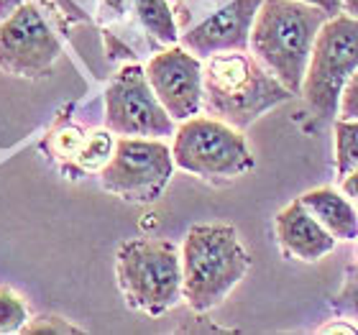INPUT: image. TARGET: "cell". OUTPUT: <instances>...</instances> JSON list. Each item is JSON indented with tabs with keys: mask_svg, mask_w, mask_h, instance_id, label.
Masks as SVG:
<instances>
[{
	"mask_svg": "<svg viewBox=\"0 0 358 335\" xmlns=\"http://www.w3.org/2000/svg\"><path fill=\"white\" fill-rule=\"evenodd\" d=\"M202 83V111L241 131L294 97L251 52H225L205 59Z\"/></svg>",
	"mask_w": 358,
	"mask_h": 335,
	"instance_id": "6da1fadb",
	"label": "cell"
},
{
	"mask_svg": "<svg viewBox=\"0 0 358 335\" xmlns=\"http://www.w3.org/2000/svg\"><path fill=\"white\" fill-rule=\"evenodd\" d=\"M330 15L302 0H262L251 29V54L287 90L299 95L315 38Z\"/></svg>",
	"mask_w": 358,
	"mask_h": 335,
	"instance_id": "7a4b0ae2",
	"label": "cell"
},
{
	"mask_svg": "<svg viewBox=\"0 0 358 335\" xmlns=\"http://www.w3.org/2000/svg\"><path fill=\"white\" fill-rule=\"evenodd\" d=\"M251 256L228 223L192 225L182 243L185 302L192 313H210L246 279Z\"/></svg>",
	"mask_w": 358,
	"mask_h": 335,
	"instance_id": "3957f363",
	"label": "cell"
},
{
	"mask_svg": "<svg viewBox=\"0 0 358 335\" xmlns=\"http://www.w3.org/2000/svg\"><path fill=\"white\" fill-rule=\"evenodd\" d=\"M115 276L131 310L162 318L185 299L182 248L166 238H128L115 253Z\"/></svg>",
	"mask_w": 358,
	"mask_h": 335,
	"instance_id": "277c9868",
	"label": "cell"
},
{
	"mask_svg": "<svg viewBox=\"0 0 358 335\" xmlns=\"http://www.w3.org/2000/svg\"><path fill=\"white\" fill-rule=\"evenodd\" d=\"M172 157L177 169L208 182L236 179L256 166L243 131L208 113L177 123Z\"/></svg>",
	"mask_w": 358,
	"mask_h": 335,
	"instance_id": "5b68a950",
	"label": "cell"
},
{
	"mask_svg": "<svg viewBox=\"0 0 358 335\" xmlns=\"http://www.w3.org/2000/svg\"><path fill=\"white\" fill-rule=\"evenodd\" d=\"M54 3L26 0L0 21V72L21 80H38L52 72L64 41L57 26Z\"/></svg>",
	"mask_w": 358,
	"mask_h": 335,
	"instance_id": "8992f818",
	"label": "cell"
},
{
	"mask_svg": "<svg viewBox=\"0 0 358 335\" xmlns=\"http://www.w3.org/2000/svg\"><path fill=\"white\" fill-rule=\"evenodd\" d=\"M262 0H177L179 44L202 62L225 52H251Z\"/></svg>",
	"mask_w": 358,
	"mask_h": 335,
	"instance_id": "52a82bcc",
	"label": "cell"
},
{
	"mask_svg": "<svg viewBox=\"0 0 358 335\" xmlns=\"http://www.w3.org/2000/svg\"><path fill=\"white\" fill-rule=\"evenodd\" d=\"M353 72H358V15H330L315 38L299 95L320 118H338L341 95Z\"/></svg>",
	"mask_w": 358,
	"mask_h": 335,
	"instance_id": "ba28073f",
	"label": "cell"
},
{
	"mask_svg": "<svg viewBox=\"0 0 358 335\" xmlns=\"http://www.w3.org/2000/svg\"><path fill=\"white\" fill-rule=\"evenodd\" d=\"M172 146L164 138L118 136L110 162L100 169V187L136 205L157 202L174 177Z\"/></svg>",
	"mask_w": 358,
	"mask_h": 335,
	"instance_id": "9c48e42d",
	"label": "cell"
},
{
	"mask_svg": "<svg viewBox=\"0 0 358 335\" xmlns=\"http://www.w3.org/2000/svg\"><path fill=\"white\" fill-rule=\"evenodd\" d=\"M105 128L115 136L143 138H166L177 131V120L166 113L138 62H126L105 87Z\"/></svg>",
	"mask_w": 358,
	"mask_h": 335,
	"instance_id": "30bf717a",
	"label": "cell"
},
{
	"mask_svg": "<svg viewBox=\"0 0 358 335\" xmlns=\"http://www.w3.org/2000/svg\"><path fill=\"white\" fill-rule=\"evenodd\" d=\"M146 77L166 113L177 123L202 113V97H205L202 59L187 52L182 44L159 49L146 62Z\"/></svg>",
	"mask_w": 358,
	"mask_h": 335,
	"instance_id": "8fae6325",
	"label": "cell"
},
{
	"mask_svg": "<svg viewBox=\"0 0 358 335\" xmlns=\"http://www.w3.org/2000/svg\"><path fill=\"white\" fill-rule=\"evenodd\" d=\"M274 231L284 253L299 261H307V264L325 259L328 253H333L338 243L336 236L302 205L299 197L276 213Z\"/></svg>",
	"mask_w": 358,
	"mask_h": 335,
	"instance_id": "7c38bea8",
	"label": "cell"
},
{
	"mask_svg": "<svg viewBox=\"0 0 358 335\" xmlns=\"http://www.w3.org/2000/svg\"><path fill=\"white\" fill-rule=\"evenodd\" d=\"M299 200L338 241H358V205L351 197L333 187H317Z\"/></svg>",
	"mask_w": 358,
	"mask_h": 335,
	"instance_id": "4fadbf2b",
	"label": "cell"
},
{
	"mask_svg": "<svg viewBox=\"0 0 358 335\" xmlns=\"http://www.w3.org/2000/svg\"><path fill=\"white\" fill-rule=\"evenodd\" d=\"M134 15L151 44H157L159 49L179 44L177 13L169 0H136Z\"/></svg>",
	"mask_w": 358,
	"mask_h": 335,
	"instance_id": "5bb4252c",
	"label": "cell"
},
{
	"mask_svg": "<svg viewBox=\"0 0 358 335\" xmlns=\"http://www.w3.org/2000/svg\"><path fill=\"white\" fill-rule=\"evenodd\" d=\"M85 138H87V134H85L83 128H77L72 120L62 115L44 141V149L49 151V157H52L54 162H59L62 171L69 174L72 179H77L75 164H77V154L83 149Z\"/></svg>",
	"mask_w": 358,
	"mask_h": 335,
	"instance_id": "9a60e30c",
	"label": "cell"
},
{
	"mask_svg": "<svg viewBox=\"0 0 358 335\" xmlns=\"http://www.w3.org/2000/svg\"><path fill=\"white\" fill-rule=\"evenodd\" d=\"M115 141H118V136L108 131V128H100V131H90L87 138H85L83 149L77 154V177L80 174H90V171H97L103 169L108 162H110L113 151H115Z\"/></svg>",
	"mask_w": 358,
	"mask_h": 335,
	"instance_id": "2e32d148",
	"label": "cell"
},
{
	"mask_svg": "<svg viewBox=\"0 0 358 335\" xmlns=\"http://www.w3.org/2000/svg\"><path fill=\"white\" fill-rule=\"evenodd\" d=\"M333 134H336V171L338 177H345L358 169V120L338 118Z\"/></svg>",
	"mask_w": 358,
	"mask_h": 335,
	"instance_id": "e0dca14e",
	"label": "cell"
},
{
	"mask_svg": "<svg viewBox=\"0 0 358 335\" xmlns=\"http://www.w3.org/2000/svg\"><path fill=\"white\" fill-rule=\"evenodd\" d=\"M31 320L29 307L10 287H0V335L23 333Z\"/></svg>",
	"mask_w": 358,
	"mask_h": 335,
	"instance_id": "ac0fdd59",
	"label": "cell"
},
{
	"mask_svg": "<svg viewBox=\"0 0 358 335\" xmlns=\"http://www.w3.org/2000/svg\"><path fill=\"white\" fill-rule=\"evenodd\" d=\"M333 310L338 315H343V318H351L353 322H358V274L356 271H348L345 274V282L341 287L336 297H333Z\"/></svg>",
	"mask_w": 358,
	"mask_h": 335,
	"instance_id": "d6986e66",
	"label": "cell"
},
{
	"mask_svg": "<svg viewBox=\"0 0 358 335\" xmlns=\"http://www.w3.org/2000/svg\"><path fill=\"white\" fill-rule=\"evenodd\" d=\"M23 333H52V335H75V333H83V328H77L72 325L69 320L59 318V315H38V318H31L26 322V328Z\"/></svg>",
	"mask_w": 358,
	"mask_h": 335,
	"instance_id": "ffe728a7",
	"label": "cell"
},
{
	"mask_svg": "<svg viewBox=\"0 0 358 335\" xmlns=\"http://www.w3.org/2000/svg\"><path fill=\"white\" fill-rule=\"evenodd\" d=\"M338 118L358 120V72H353L351 80L345 83L341 105H338Z\"/></svg>",
	"mask_w": 358,
	"mask_h": 335,
	"instance_id": "44dd1931",
	"label": "cell"
},
{
	"mask_svg": "<svg viewBox=\"0 0 358 335\" xmlns=\"http://www.w3.org/2000/svg\"><path fill=\"white\" fill-rule=\"evenodd\" d=\"M341 192H343L345 197H351L358 205V169H353L351 174L341 177Z\"/></svg>",
	"mask_w": 358,
	"mask_h": 335,
	"instance_id": "7402d4cb",
	"label": "cell"
},
{
	"mask_svg": "<svg viewBox=\"0 0 358 335\" xmlns=\"http://www.w3.org/2000/svg\"><path fill=\"white\" fill-rule=\"evenodd\" d=\"M302 3H310V6L322 8V10H325L328 15L343 13V6H341V0H302Z\"/></svg>",
	"mask_w": 358,
	"mask_h": 335,
	"instance_id": "603a6c76",
	"label": "cell"
},
{
	"mask_svg": "<svg viewBox=\"0 0 358 335\" xmlns=\"http://www.w3.org/2000/svg\"><path fill=\"white\" fill-rule=\"evenodd\" d=\"M320 333H345V335H356V333H358V325H348L345 320H338V322H330V325H322Z\"/></svg>",
	"mask_w": 358,
	"mask_h": 335,
	"instance_id": "cb8c5ba5",
	"label": "cell"
},
{
	"mask_svg": "<svg viewBox=\"0 0 358 335\" xmlns=\"http://www.w3.org/2000/svg\"><path fill=\"white\" fill-rule=\"evenodd\" d=\"M26 0H0V21L3 18H8V15L13 13L15 8H21Z\"/></svg>",
	"mask_w": 358,
	"mask_h": 335,
	"instance_id": "d4e9b609",
	"label": "cell"
},
{
	"mask_svg": "<svg viewBox=\"0 0 358 335\" xmlns=\"http://www.w3.org/2000/svg\"><path fill=\"white\" fill-rule=\"evenodd\" d=\"M341 6H343V13L358 15V0H341Z\"/></svg>",
	"mask_w": 358,
	"mask_h": 335,
	"instance_id": "484cf974",
	"label": "cell"
},
{
	"mask_svg": "<svg viewBox=\"0 0 358 335\" xmlns=\"http://www.w3.org/2000/svg\"><path fill=\"white\" fill-rule=\"evenodd\" d=\"M356 269H358V253H356Z\"/></svg>",
	"mask_w": 358,
	"mask_h": 335,
	"instance_id": "4316f807",
	"label": "cell"
}]
</instances>
